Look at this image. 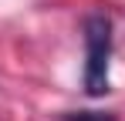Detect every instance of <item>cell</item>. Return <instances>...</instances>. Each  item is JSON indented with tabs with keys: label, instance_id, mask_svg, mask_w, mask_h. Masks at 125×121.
<instances>
[{
	"label": "cell",
	"instance_id": "obj_1",
	"mask_svg": "<svg viewBox=\"0 0 125 121\" xmlns=\"http://www.w3.org/2000/svg\"><path fill=\"white\" fill-rule=\"evenodd\" d=\"M108 60H112V20L105 14L84 17V91L91 98L108 94Z\"/></svg>",
	"mask_w": 125,
	"mask_h": 121
},
{
	"label": "cell",
	"instance_id": "obj_2",
	"mask_svg": "<svg viewBox=\"0 0 125 121\" xmlns=\"http://www.w3.org/2000/svg\"><path fill=\"white\" fill-rule=\"evenodd\" d=\"M64 121H115V114H105V111H68Z\"/></svg>",
	"mask_w": 125,
	"mask_h": 121
}]
</instances>
